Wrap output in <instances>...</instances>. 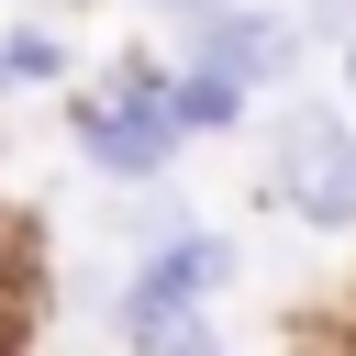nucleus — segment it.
Here are the masks:
<instances>
[{
    "mask_svg": "<svg viewBox=\"0 0 356 356\" xmlns=\"http://www.w3.org/2000/svg\"><path fill=\"white\" fill-rule=\"evenodd\" d=\"M167 89H178V56H167V44H122V56H100V67L56 100L78 167L111 178V189H167V167H178Z\"/></svg>",
    "mask_w": 356,
    "mask_h": 356,
    "instance_id": "obj_1",
    "label": "nucleus"
},
{
    "mask_svg": "<svg viewBox=\"0 0 356 356\" xmlns=\"http://www.w3.org/2000/svg\"><path fill=\"white\" fill-rule=\"evenodd\" d=\"M256 200H278V211L312 222V234H356V111H334V100H278Z\"/></svg>",
    "mask_w": 356,
    "mask_h": 356,
    "instance_id": "obj_2",
    "label": "nucleus"
},
{
    "mask_svg": "<svg viewBox=\"0 0 356 356\" xmlns=\"http://www.w3.org/2000/svg\"><path fill=\"white\" fill-rule=\"evenodd\" d=\"M245 278V256H234V234H178L167 256H145L134 278H122V300H111V323H122V345L134 334H156V323H189V312H211L222 289Z\"/></svg>",
    "mask_w": 356,
    "mask_h": 356,
    "instance_id": "obj_3",
    "label": "nucleus"
},
{
    "mask_svg": "<svg viewBox=\"0 0 356 356\" xmlns=\"http://www.w3.org/2000/svg\"><path fill=\"white\" fill-rule=\"evenodd\" d=\"M167 56H178V67H211V78H234L245 100H267V89H289V78H300V56H312V22L256 0V11H222L211 33L167 44Z\"/></svg>",
    "mask_w": 356,
    "mask_h": 356,
    "instance_id": "obj_4",
    "label": "nucleus"
},
{
    "mask_svg": "<svg viewBox=\"0 0 356 356\" xmlns=\"http://www.w3.org/2000/svg\"><path fill=\"white\" fill-rule=\"evenodd\" d=\"M0 67H11L22 89H56V100H67L78 78H89V67H78V44H67V33L44 22V11H33V22H0Z\"/></svg>",
    "mask_w": 356,
    "mask_h": 356,
    "instance_id": "obj_5",
    "label": "nucleus"
},
{
    "mask_svg": "<svg viewBox=\"0 0 356 356\" xmlns=\"http://www.w3.org/2000/svg\"><path fill=\"white\" fill-rule=\"evenodd\" d=\"M245 89L234 78H211V67H178V89H167V122H178V145H200V134H245Z\"/></svg>",
    "mask_w": 356,
    "mask_h": 356,
    "instance_id": "obj_6",
    "label": "nucleus"
},
{
    "mask_svg": "<svg viewBox=\"0 0 356 356\" xmlns=\"http://www.w3.org/2000/svg\"><path fill=\"white\" fill-rule=\"evenodd\" d=\"M111 234H122V245H134V267H145V256H167L178 234H200V211H189V189L167 178V189H122V211H111Z\"/></svg>",
    "mask_w": 356,
    "mask_h": 356,
    "instance_id": "obj_7",
    "label": "nucleus"
},
{
    "mask_svg": "<svg viewBox=\"0 0 356 356\" xmlns=\"http://www.w3.org/2000/svg\"><path fill=\"white\" fill-rule=\"evenodd\" d=\"M134 11H145L156 44H189V33H211L222 11H256V0H134Z\"/></svg>",
    "mask_w": 356,
    "mask_h": 356,
    "instance_id": "obj_8",
    "label": "nucleus"
},
{
    "mask_svg": "<svg viewBox=\"0 0 356 356\" xmlns=\"http://www.w3.org/2000/svg\"><path fill=\"white\" fill-rule=\"evenodd\" d=\"M134 356H234V345H222V323H211V312H189V323H156V334H134Z\"/></svg>",
    "mask_w": 356,
    "mask_h": 356,
    "instance_id": "obj_9",
    "label": "nucleus"
},
{
    "mask_svg": "<svg viewBox=\"0 0 356 356\" xmlns=\"http://www.w3.org/2000/svg\"><path fill=\"white\" fill-rule=\"evenodd\" d=\"M300 22H312V44H345L356 33V0H300Z\"/></svg>",
    "mask_w": 356,
    "mask_h": 356,
    "instance_id": "obj_10",
    "label": "nucleus"
},
{
    "mask_svg": "<svg viewBox=\"0 0 356 356\" xmlns=\"http://www.w3.org/2000/svg\"><path fill=\"white\" fill-rule=\"evenodd\" d=\"M334 89H345V100H356V33H345V44H334Z\"/></svg>",
    "mask_w": 356,
    "mask_h": 356,
    "instance_id": "obj_11",
    "label": "nucleus"
},
{
    "mask_svg": "<svg viewBox=\"0 0 356 356\" xmlns=\"http://www.w3.org/2000/svg\"><path fill=\"white\" fill-rule=\"evenodd\" d=\"M0 356H22V312H0Z\"/></svg>",
    "mask_w": 356,
    "mask_h": 356,
    "instance_id": "obj_12",
    "label": "nucleus"
},
{
    "mask_svg": "<svg viewBox=\"0 0 356 356\" xmlns=\"http://www.w3.org/2000/svg\"><path fill=\"white\" fill-rule=\"evenodd\" d=\"M11 89H22V78H11V67H0V100H11Z\"/></svg>",
    "mask_w": 356,
    "mask_h": 356,
    "instance_id": "obj_13",
    "label": "nucleus"
},
{
    "mask_svg": "<svg viewBox=\"0 0 356 356\" xmlns=\"http://www.w3.org/2000/svg\"><path fill=\"white\" fill-rule=\"evenodd\" d=\"M33 11H78V0H33Z\"/></svg>",
    "mask_w": 356,
    "mask_h": 356,
    "instance_id": "obj_14",
    "label": "nucleus"
},
{
    "mask_svg": "<svg viewBox=\"0 0 356 356\" xmlns=\"http://www.w3.org/2000/svg\"><path fill=\"white\" fill-rule=\"evenodd\" d=\"M345 356H356V312H345Z\"/></svg>",
    "mask_w": 356,
    "mask_h": 356,
    "instance_id": "obj_15",
    "label": "nucleus"
}]
</instances>
